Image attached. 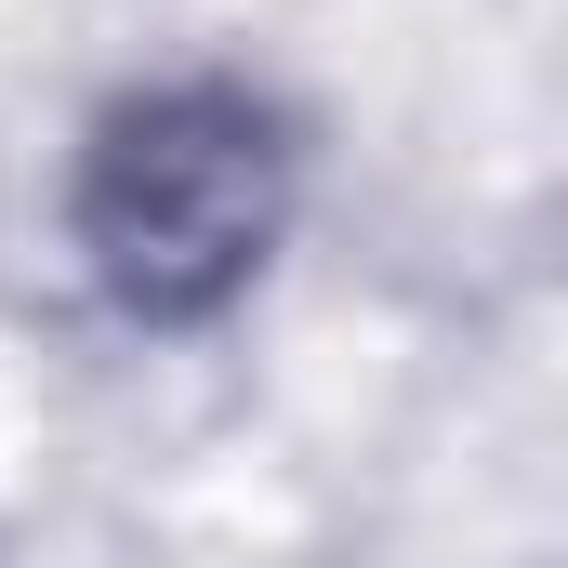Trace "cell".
Instances as JSON below:
<instances>
[{
  "instance_id": "cell-1",
  "label": "cell",
  "mask_w": 568,
  "mask_h": 568,
  "mask_svg": "<svg viewBox=\"0 0 568 568\" xmlns=\"http://www.w3.org/2000/svg\"><path fill=\"white\" fill-rule=\"evenodd\" d=\"M317 199V133L265 67L172 53L106 80L53 159L67 291L133 344H212L278 291Z\"/></svg>"
}]
</instances>
